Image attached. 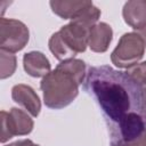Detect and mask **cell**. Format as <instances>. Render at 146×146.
Segmentation results:
<instances>
[{"label":"cell","instance_id":"1","mask_svg":"<svg viewBox=\"0 0 146 146\" xmlns=\"http://www.w3.org/2000/svg\"><path fill=\"white\" fill-rule=\"evenodd\" d=\"M83 89L100 106L108 129L136 115H146V88L125 72L108 65L91 66Z\"/></svg>","mask_w":146,"mask_h":146},{"label":"cell","instance_id":"2","mask_svg":"<svg viewBox=\"0 0 146 146\" xmlns=\"http://www.w3.org/2000/svg\"><path fill=\"white\" fill-rule=\"evenodd\" d=\"M87 76V66L82 59L73 58L60 62L55 70L42 78L40 88L44 105L60 110L70 105L79 94V87Z\"/></svg>","mask_w":146,"mask_h":146},{"label":"cell","instance_id":"3","mask_svg":"<svg viewBox=\"0 0 146 146\" xmlns=\"http://www.w3.org/2000/svg\"><path fill=\"white\" fill-rule=\"evenodd\" d=\"M90 29L81 22L71 21L50 36L49 50L60 62L73 59L78 54L86 51Z\"/></svg>","mask_w":146,"mask_h":146},{"label":"cell","instance_id":"4","mask_svg":"<svg viewBox=\"0 0 146 146\" xmlns=\"http://www.w3.org/2000/svg\"><path fill=\"white\" fill-rule=\"evenodd\" d=\"M146 44L138 32L124 33L111 54L112 63L120 68H130L138 64L145 54Z\"/></svg>","mask_w":146,"mask_h":146},{"label":"cell","instance_id":"5","mask_svg":"<svg viewBox=\"0 0 146 146\" xmlns=\"http://www.w3.org/2000/svg\"><path fill=\"white\" fill-rule=\"evenodd\" d=\"M30 32L27 26L17 19L5 18L0 21V48L9 52L22 50L29 42Z\"/></svg>","mask_w":146,"mask_h":146},{"label":"cell","instance_id":"6","mask_svg":"<svg viewBox=\"0 0 146 146\" xmlns=\"http://www.w3.org/2000/svg\"><path fill=\"white\" fill-rule=\"evenodd\" d=\"M34 122L27 112L13 107L9 112L1 111V143L14 136H25L33 130Z\"/></svg>","mask_w":146,"mask_h":146},{"label":"cell","instance_id":"7","mask_svg":"<svg viewBox=\"0 0 146 146\" xmlns=\"http://www.w3.org/2000/svg\"><path fill=\"white\" fill-rule=\"evenodd\" d=\"M11 98L15 103L24 107L33 117H36L41 110V102L34 89L27 84H16L11 89Z\"/></svg>","mask_w":146,"mask_h":146},{"label":"cell","instance_id":"8","mask_svg":"<svg viewBox=\"0 0 146 146\" xmlns=\"http://www.w3.org/2000/svg\"><path fill=\"white\" fill-rule=\"evenodd\" d=\"M124 22L133 30H141L146 26V0L127 1L122 9Z\"/></svg>","mask_w":146,"mask_h":146},{"label":"cell","instance_id":"9","mask_svg":"<svg viewBox=\"0 0 146 146\" xmlns=\"http://www.w3.org/2000/svg\"><path fill=\"white\" fill-rule=\"evenodd\" d=\"M23 67L24 71L33 78H44L50 73V62L41 51H30L23 56Z\"/></svg>","mask_w":146,"mask_h":146},{"label":"cell","instance_id":"10","mask_svg":"<svg viewBox=\"0 0 146 146\" xmlns=\"http://www.w3.org/2000/svg\"><path fill=\"white\" fill-rule=\"evenodd\" d=\"M113 38L112 27L104 22L95 24L89 31L88 46L94 52H105Z\"/></svg>","mask_w":146,"mask_h":146},{"label":"cell","instance_id":"11","mask_svg":"<svg viewBox=\"0 0 146 146\" xmlns=\"http://www.w3.org/2000/svg\"><path fill=\"white\" fill-rule=\"evenodd\" d=\"M91 1H78V0H52L49 2L54 14L59 16L63 19H74L78 17L83 9L89 7Z\"/></svg>","mask_w":146,"mask_h":146},{"label":"cell","instance_id":"12","mask_svg":"<svg viewBox=\"0 0 146 146\" xmlns=\"http://www.w3.org/2000/svg\"><path fill=\"white\" fill-rule=\"evenodd\" d=\"M0 78L3 80L13 75L17 66V59L13 52L0 50Z\"/></svg>","mask_w":146,"mask_h":146},{"label":"cell","instance_id":"13","mask_svg":"<svg viewBox=\"0 0 146 146\" xmlns=\"http://www.w3.org/2000/svg\"><path fill=\"white\" fill-rule=\"evenodd\" d=\"M125 73L138 84L146 88V62L137 64L125 71Z\"/></svg>","mask_w":146,"mask_h":146},{"label":"cell","instance_id":"14","mask_svg":"<svg viewBox=\"0 0 146 146\" xmlns=\"http://www.w3.org/2000/svg\"><path fill=\"white\" fill-rule=\"evenodd\" d=\"M5 146H40V145L34 144L31 139H22V140H16V141L5 145Z\"/></svg>","mask_w":146,"mask_h":146},{"label":"cell","instance_id":"15","mask_svg":"<svg viewBox=\"0 0 146 146\" xmlns=\"http://www.w3.org/2000/svg\"><path fill=\"white\" fill-rule=\"evenodd\" d=\"M138 33L140 34V36L143 38V40H144V42H145V44H146V26H145L144 29L139 30V31H138Z\"/></svg>","mask_w":146,"mask_h":146}]
</instances>
